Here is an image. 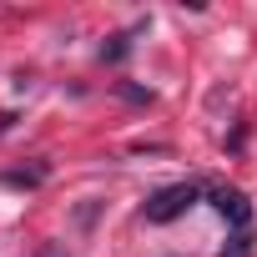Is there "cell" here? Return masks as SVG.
<instances>
[{
  "label": "cell",
  "instance_id": "1",
  "mask_svg": "<svg viewBox=\"0 0 257 257\" xmlns=\"http://www.w3.org/2000/svg\"><path fill=\"white\" fill-rule=\"evenodd\" d=\"M192 202H197V182H172V187L152 192L142 212H147V222H177Z\"/></svg>",
  "mask_w": 257,
  "mask_h": 257
},
{
  "label": "cell",
  "instance_id": "4",
  "mask_svg": "<svg viewBox=\"0 0 257 257\" xmlns=\"http://www.w3.org/2000/svg\"><path fill=\"white\" fill-rule=\"evenodd\" d=\"M247 252H252V237H247V232H237V237H232V247H227L222 257H247Z\"/></svg>",
  "mask_w": 257,
  "mask_h": 257
},
{
  "label": "cell",
  "instance_id": "3",
  "mask_svg": "<svg viewBox=\"0 0 257 257\" xmlns=\"http://www.w3.org/2000/svg\"><path fill=\"white\" fill-rule=\"evenodd\" d=\"M126 56H132V36H111V41L101 46V61H111V66L126 61Z\"/></svg>",
  "mask_w": 257,
  "mask_h": 257
},
{
  "label": "cell",
  "instance_id": "5",
  "mask_svg": "<svg viewBox=\"0 0 257 257\" xmlns=\"http://www.w3.org/2000/svg\"><path fill=\"white\" fill-rule=\"evenodd\" d=\"M121 96L126 101H152V91H142V86H121Z\"/></svg>",
  "mask_w": 257,
  "mask_h": 257
},
{
  "label": "cell",
  "instance_id": "6",
  "mask_svg": "<svg viewBox=\"0 0 257 257\" xmlns=\"http://www.w3.org/2000/svg\"><path fill=\"white\" fill-rule=\"evenodd\" d=\"M36 257H71V252H66V247H56V242H46V247H41Z\"/></svg>",
  "mask_w": 257,
  "mask_h": 257
},
{
  "label": "cell",
  "instance_id": "2",
  "mask_svg": "<svg viewBox=\"0 0 257 257\" xmlns=\"http://www.w3.org/2000/svg\"><path fill=\"white\" fill-rule=\"evenodd\" d=\"M212 207H217V212H222V217H227L237 232H247V222H252V207H247V197H242L237 187H217V192H212Z\"/></svg>",
  "mask_w": 257,
  "mask_h": 257
}]
</instances>
